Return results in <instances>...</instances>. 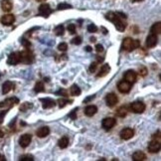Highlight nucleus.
<instances>
[{
  "instance_id": "nucleus-3",
  "label": "nucleus",
  "mask_w": 161,
  "mask_h": 161,
  "mask_svg": "<svg viewBox=\"0 0 161 161\" xmlns=\"http://www.w3.org/2000/svg\"><path fill=\"white\" fill-rule=\"evenodd\" d=\"M148 151L151 153H157L161 148V141H160V131H157V136L155 134L152 136V140L148 143Z\"/></svg>"
},
{
  "instance_id": "nucleus-31",
  "label": "nucleus",
  "mask_w": 161,
  "mask_h": 161,
  "mask_svg": "<svg viewBox=\"0 0 161 161\" xmlns=\"http://www.w3.org/2000/svg\"><path fill=\"white\" fill-rule=\"evenodd\" d=\"M70 103H72V100L66 99H60L58 100V103H59V107H66L68 103L70 104Z\"/></svg>"
},
{
  "instance_id": "nucleus-42",
  "label": "nucleus",
  "mask_w": 161,
  "mask_h": 161,
  "mask_svg": "<svg viewBox=\"0 0 161 161\" xmlns=\"http://www.w3.org/2000/svg\"><path fill=\"white\" fill-rule=\"evenodd\" d=\"M95 51L98 52V53H102V52L103 51V45H100V44H98V45L95 46Z\"/></svg>"
},
{
  "instance_id": "nucleus-12",
  "label": "nucleus",
  "mask_w": 161,
  "mask_h": 161,
  "mask_svg": "<svg viewBox=\"0 0 161 161\" xmlns=\"http://www.w3.org/2000/svg\"><path fill=\"white\" fill-rule=\"evenodd\" d=\"M136 79H137V75L132 70H128L126 73L124 74V80H126V82H128L131 84L136 82Z\"/></svg>"
},
{
  "instance_id": "nucleus-35",
  "label": "nucleus",
  "mask_w": 161,
  "mask_h": 161,
  "mask_svg": "<svg viewBox=\"0 0 161 161\" xmlns=\"http://www.w3.org/2000/svg\"><path fill=\"white\" fill-rule=\"evenodd\" d=\"M77 110H78V107L74 108V110L69 114V118L72 119H77Z\"/></svg>"
},
{
  "instance_id": "nucleus-21",
  "label": "nucleus",
  "mask_w": 161,
  "mask_h": 161,
  "mask_svg": "<svg viewBox=\"0 0 161 161\" xmlns=\"http://www.w3.org/2000/svg\"><path fill=\"white\" fill-rule=\"evenodd\" d=\"M40 100L43 103V108H51L56 106V102L51 99H41Z\"/></svg>"
},
{
  "instance_id": "nucleus-37",
  "label": "nucleus",
  "mask_w": 161,
  "mask_h": 161,
  "mask_svg": "<svg viewBox=\"0 0 161 161\" xmlns=\"http://www.w3.org/2000/svg\"><path fill=\"white\" fill-rule=\"evenodd\" d=\"M21 43H22V45L25 47V48H29L31 46V43L29 42V40H27L25 38H22L21 39Z\"/></svg>"
},
{
  "instance_id": "nucleus-46",
  "label": "nucleus",
  "mask_w": 161,
  "mask_h": 161,
  "mask_svg": "<svg viewBox=\"0 0 161 161\" xmlns=\"http://www.w3.org/2000/svg\"><path fill=\"white\" fill-rule=\"evenodd\" d=\"M116 14H118L120 18H124V19L126 18V15H125V14H123V13H122V12H116Z\"/></svg>"
},
{
  "instance_id": "nucleus-13",
  "label": "nucleus",
  "mask_w": 161,
  "mask_h": 161,
  "mask_svg": "<svg viewBox=\"0 0 161 161\" xmlns=\"http://www.w3.org/2000/svg\"><path fill=\"white\" fill-rule=\"evenodd\" d=\"M31 140H32V136L30 134H28V133L23 134L21 137H20V139H19L20 146L23 147V148L29 146V144L31 143Z\"/></svg>"
},
{
  "instance_id": "nucleus-15",
  "label": "nucleus",
  "mask_w": 161,
  "mask_h": 161,
  "mask_svg": "<svg viewBox=\"0 0 161 161\" xmlns=\"http://www.w3.org/2000/svg\"><path fill=\"white\" fill-rule=\"evenodd\" d=\"M157 35H154V34H150L148 37L146 38V46L148 48H153L157 45Z\"/></svg>"
},
{
  "instance_id": "nucleus-18",
  "label": "nucleus",
  "mask_w": 161,
  "mask_h": 161,
  "mask_svg": "<svg viewBox=\"0 0 161 161\" xmlns=\"http://www.w3.org/2000/svg\"><path fill=\"white\" fill-rule=\"evenodd\" d=\"M110 67L108 64H103V65L102 66V68H100L99 72L98 73V75H96V77L98 78H102V77H106V76L110 73Z\"/></svg>"
},
{
  "instance_id": "nucleus-43",
  "label": "nucleus",
  "mask_w": 161,
  "mask_h": 161,
  "mask_svg": "<svg viewBox=\"0 0 161 161\" xmlns=\"http://www.w3.org/2000/svg\"><path fill=\"white\" fill-rule=\"evenodd\" d=\"M6 114H7V110H3V111L0 112V124L3 122V118H4V116H5Z\"/></svg>"
},
{
  "instance_id": "nucleus-10",
  "label": "nucleus",
  "mask_w": 161,
  "mask_h": 161,
  "mask_svg": "<svg viewBox=\"0 0 161 161\" xmlns=\"http://www.w3.org/2000/svg\"><path fill=\"white\" fill-rule=\"evenodd\" d=\"M118 88L120 92H122V94H127V92H129L131 90V84L126 82V80H122V82L118 83Z\"/></svg>"
},
{
  "instance_id": "nucleus-7",
  "label": "nucleus",
  "mask_w": 161,
  "mask_h": 161,
  "mask_svg": "<svg viewBox=\"0 0 161 161\" xmlns=\"http://www.w3.org/2000/svg\"><path fill=\"white\" fill-rule=\"evenodd\" d=\"M52 13V9L49 4L43 3L39 7V14L43 16V17H49Z\"/></svg>"
},
{
  "instance_id": "nucleus-17",
  "label": "nucleus",
  "mask_w": 161,
  "mask_h": 161,
  "mask_svg": "<svg viewBox=\"0 0 161 161\" xmlns=\"http://www.w3.org/2000/svg\"><path fill=\"white\" fill-rule=\"evenodd\" d=\"M49 133H50V128L48 126H42L36 131V134H37V136L40 138L46 137V136L49 135Z\"/></svg>"
},
{
  "instance_id": "nucleus-8",
  "label": "nucleus",
  "mask_w": 161,
  "mask_h": 161,
  "mask_svg": "<svg viewBox=\"0 0 161 161\" xmlns=\"http://www.w3.org/2000/svg\"><path fill=\"white\" fill-rule=\"evenodd\" d=\"M115 123H116L115 118H106L103 119L102 125H103V127L106 130H110L115 125Z\"/></svg>"
},
{
  "instance_id": "nucleus-19",
  "label": "nucleus",
  "mask_w": 161,
  "mask_h": 161,
  "mask_svg": "<svg viewBox=\"0 0 161 161\" xmlns=\"http://www.w3.org/2000/svg\"><path fill=\"white\" fill-rule=\"evenodd\" d=\"M1 8L4 12H10L13 8V3H12L11 0H2Z\"/></svg>"
},
{
  "instance_id": "nucleus-45",
  "label": "nucleus",
  "mask_w": 161,
  "mask_h": 161,
  "mask_svg": "<svg viewBox=\"0 0 161 161\" xmlns=\"http://www.w3.org/2000/svg\"><path fill=\"white\" fill-rule=\"evenodd\" d=\"M56 94H62L64 96H67V92H66V91H65V90H60L58 92H56Z\"/></svg>"
},
{
  "instance_id": "nucleus-50",
  "label": "nucleus",
  "mask_w": 161,
  "mask_h": 161,
  "mask_svg": "<svg viewBox=\"0 0 161 161\" xmlns=\"http://www.w3.org/2000/svg\"><path fill=\"white\" fill-rule=\"evenodd\" d=\"M90 40H91V42H95V37H92Z\"/></svg>"
},
{
  "instance_id": "nucleus-4",
  "label": "nucleus",
  "mask_w": 161,
  "mask_h": 161,
  "mask_svg": "<svg viewBox=\"0 0 161 161\" xmlns=\"http://www.w3.org/2000/svg\"><path fill=\"white\" fill-rule=\"evenodd\" d=\"M33 61H34V55L31 51L25 50L20 52V62L21 63L29 65V64L33 63Z\"/></svg>"
},
{
  "instance_id": "nucleus-2",
  "label": "nucleus",
  "mask_w": 161,
  "mask_h": 161,
  "mask_svg": "<svg viewBox=\"0 0 161 161\" xmlns=\"http://www.w3.org/2000/svg\"><path fill=\"white\" fill-rule=\"evenodd\" d=\"M140 46V42L139 40H134V39H131V38H125L122 41V50L126 51V52H131L135 50L136 48H139Z\"/></svg>"
},
{
  "instance_id": "nucleus-22",
  "label": "nucleus",
  "mask_w": 161,
  "mask_h": 161,
  "mask_svg": "<svg viewBox=\"0 0 161 161\" xmlns=\"http://www.w3.org/2000/svg\"><path fill=\"white\" fill-rule=\"evenodd\" d=\"M98 112V107L95 106H88L84 108V114L87 116H92Z\"/></svg>"
},
{
  "instance_id": "nucleus-40",
  "label": "nucleus",
  "mask_w": 161,
  "mask_h": 161,
  "mask_svg": "<svg viewBox=\"0 0 161 161\" xmlns=\"http://www.w3.org/2000/svg\"><path fill=\"white\" fill-rule=\"evenodd\" d=\"M96 68H98V63H96V62L92 63L91 66H90V72H91V73H94V72H95Z\"/></svg>"
},
{
  "instance_id": "nucleus-41",
  "label": "nucleus",
  "mask_w": 161,
  "mask_h": 161,
  "mask_svg": "<svg viewBox=\"0 0 161 161\" xmlns=\"http://www.w3.org/2000/svg\"><path fill=\"white\" fill-rule=\"evenodd\" d=\"M139 75L142 76V77L146 76L147 75V69H146V68H144V67L140 68V69H139Z\"/></svg>"
},
{
  "instance_id": "nucleus-49",
  "label": "nucleus",
  "mask_w": 161,
  "mask_h": 161,
  "mask_svg": "<svg viewBox=\"0 0 161 161\" xmlns=\"http://www.w3.org/2000/svg\"><path fill=\"white\" fill-rule=\"evenodd\" d=\"M86 51H87V52H91V51H92V48H91L90 46H87V47H86Z\"/></svg>"
},
{
  "instance_id": "nucleus-24",
  "label": "nucleus",
  "mask_w": 161,
  "mask_h": 161,
  "mask_svg": "<svg viewBox=\"0 0 161 161\" xmlns=\"http://www.w3.org/2000/svg\"><path fill=\"white\" fill-rule=\"evenodd\" d=\"M151 34L154 35H159L161 33V23L160 22H156L152 25L151 29H150Z\"/></svg>"
},
{
  "instance_id": "nucleus-5",
  "label": "nucleus",
  "mask_w": 161,
  "mask_h": 161,
  "mask_svg": "<svg viewBox=\"0 0 161 161\" xmlns=\"http://www.w3.org/2000/svg\"><path fill=\"white\" fill-rule=\"evenodd\" d=\"M130 108H131L132 111L135 112V114H142V112L145 110L146 107H145V103H144L137 100V102H134L130 104Z\"/></svg>"
},
{
  "instance_id": "nucleus-9",
  "label": "nucleus",
  "mask_w": 161,
  "mask_h": 161,
  "mask_svg": "<svg viewBox=\"0 0 161 161\" xmlns=\"http://www.w3.org/2000/svg\"><path fill=\"white\" fill-rule=\"evenodd\" d=\"M118 102V96H116L114 92H110V94H107V96H106V103H107V106L110 107H114L116 103Z\"/></svg>"
},
{
  "instance_id": "nucleus-39",
  "label": "nucleus",
  "mask_w": 161,
  "mask_h": 161,
  "mask_svg": "<svg viewBox=\"0 0 161 161\" xmlns=\"http://www.w3.org/2000/svg\"><path fill=\"white\" fill-rule=\"evenodd\" d=\"M72 43H73L74 45H80V44H82V38L77 36V37L72 40Z\"/></svg>"
},
{
  "instance_id": "nucleus-6",
  "label": "nucleus",
  "mask_w": 161,
  "mask_h": 161,
  "mask_svg": "<svg viewBox=\"0 0 161 161\" xmlns=\"http://www.w3.org/2000/svg\"><path fill=\"white\" fill-rule=\"evenodd\" d=\"M120 138L123 139V140H128L133 137L134 135V130L132 129L130 127H126V128H123V129L120 131Z\"/></svg>"
},
{
  "instance_id": "nucleus-47",
  "label": "nucleus",
  "mask_w": 161,
  "mask_h": 161,
  "mask_svg": "<svg viewBox=\"0 0 161 161\" xmlns=\"http://www.w3.org/2000/svg\"><path fill=\"white\" fill-rule=\"evenodd\" d=\"M95 99V95H91L90 98H88V99H86L84 100V103H88V102H90V100H92V99Z\"/></svg>"
},
{
  "instance_id": "nucleus-11",
  "label": "nucleus",
  "mask_w": 161,
  "mask_h": 161,
  "mask_svg": "<svg viewBox=\"0 0 161 161\" xmlns=\"http://www.w3.org/2000/svg\"><path fill=\"white\" fill-rule=\"evenodd\" d=\"M18 63H20V52H14L9 55L7 60L8 65H17Z\"/></svg>"
},
{
  "instance_id": "nucleus-27",
  "label": "nucleus",
  "mask_w": 161,
  "mask_h": 161,
  "mask_svg": "<svg viewBox=\"0 0 161 161\" xmlns=\"http://www.w3.org/2000/svg\"><path fill=\"white\" fill-rule=\"evenodd\" d=\"M127 114V107H120L116 110V115L120 118H124Z\"/></svg>"
},
{
  "instance_id": "nucleus-20",
  "label": "nucleus",
  "mask_w": 161,
  "mask_h": 161,
  "mask_svg": "<svg viewBox=\"0 0 161 161\" xmlns=\"http://www.w3.org/2000/svg\"><path fill=\"white\" fill-rule=\"evenodd\" d=\"M146 159V154L142 151H135L133 154H132V160L134 161H144Z\"/></svg>"
},
{
  "instance_id": "nucleus-23",
  "label": "nucleus",
  "mask_w": 161,
  "mask_h": 161,
  "mask_svg": "<svg viewBox=\"0 0 161 161\" xmlns=\"http://www.w3.org/2000/svg\"><path fill=\"white\" fill-rule=\"evenodd\" d=\"M13 87H14V84L12 83V82H10V80H6L5 83L3 84V86H2V92L4 95H6V94H8L12 88H13Z\"/></svg>"
},
{
  "instance_id": "nucleus-48",
  "label": "nucleus",
  "mask_w": 161,
  "mask_h": 161,
  "mask_svg": "<svg viewBox=\"0 0 161 161\" xmlns=\"http://www.w3.org/2000/svg\"><path fill=\"white\" fill-rule=\"evenodd\" d=\"M0 161H6L5 156H3V155H0Z\"/></svg>"
},
{
  "instance_id": "nucleus-33",
  "label": "nucleus",
  "mask_w": 161,
  "mask_h": 161,
  "mask_svg": "<svg viewBox=\"0 0 161 161\" xmlns=\"http://www.w3.org/2000/svg\"><path fill=\"white\" fill-rule=\"evenodd\" d=\"M88 31L90 32V33H95V32L98 31V27H96L95 24H90V25L88 26Z\"/></svg>"
},
{
  "instance_id": "nucleus-38",
  "label": "nucleus",
  "mask_w": 161,
  "mask_h": 161,
  "mask_svg": "<svg viewBox=\"0 0 161 161\" xmlns=\"http://www.w3.org/2000/svg\"><path fill=\"white\" fill-rule=\"evenodd\" d=\"M58 49L60 50V51H62V52H66L67 51V49H68V45L66 43H61L60 45L58 46Z\"/></svg>"
},
{
  "instance_id": "nucleus-14",
  "label": "nucleus",
  "mask_w": 161,
  "mask_h": 161,
  "mask_svg": "<svg viewBox=\"0 0 161 161\" xmlns=\"http://www.w3.org/2000/svg\"><path fill=\"white\" fill-rule=\"evenodd\" d=\"M15 21V16L13 14H6L2 16L1 18V23L5 26H10L14 23Z\"/></svg>"
},
{
  "instance_id": "nucleus-26",
  "label": "nucleus",
  "mask_w": 161,
  "mask_h": 161,
  "mask_svg": "<svg viewBox=\"0 0 161 161\" xmlns=\"http://www.w3.org/2000/svg\"><path fill=\"white\" fill-rule=\"evenodd\" d=\"M70 92L72 95L74 96H78L80 95V92H82V91H80V88L77 86V84H73V86L71 87L70 88Z\"/></svg>"
},
{
  "instance_id": "nucleus-1",
  "label": "nucleus",
  "mask_w": 161,
  "mask_h": 161,
  "mask_svg": "<svg viewBox=\"0 0 161 161\" xmlns=\"http://www.w3.org/2000/svg\"><path fill=\"white\" fill-rule=\"evenodd\" d=\"M106 18L114 24L116 30H118L119 32H123L125 30V27H126L125 23H124L122 20V18L116 13H114V12H108V13H107Z\"/></svg>"
},
{
  "instance_id": "nucleus-52",
  "label": "nucleus",
  "mask_w": 161,
  "mask_h": 161,
  "mask_svg": "<svg viewBox=\"0 0 161 161\" xmlns=\"http://www.w3.org/2000/svg\"><path fill=\"white\" fill-rule=\"evenodd\" d=\"M134 1H142V0H134Z\"/></svg>"
},
{
  "instance_id": "nucleus-30",
  "label": "nucleus",
  "mask_w": 161,
  "mask_h": 161,
  "mask_svg": "<svg viewBox=\"0 0 161 161\" xmlns=\"http://www.w3.org/2000/svg\"><path fill=\"white\" fill-rule=\"evenodd\" d=\"M33 107V104L31 103H24L21 104V107H20V110L21 111H27L28 110H30Z\"/></svg>"
},
{
  "instance_id": "nucleus-29",
  "label": "nucleus",
  "mask_w": 161,
  "mask_h": 161,
  "mask_svg": "<svg viewBox=\"0 0 161 161\" xmlns=\"http://www.w3.org/2000/svg\"><path fill=\"white\" fill-rule=\"evenodd\" d=\"M34 91L36 92H42L45 91V88H44V84L42 82H38L37 84H35V88H34Z\"/></svg>"
},
{
  "instance_id": "nucleus-16",
  "label": "nucleus",
  "mask_w": 161,
  "mask_h": 161,
  "mask_svg": "<svg viewBox=\"0 0 161 161\" xmlns=\"http://www.w3.org/2000/svg\"><path fill=\"white\" fill-rule=\"evenodd\" d=\"M18 103H19V99L17 98H10V99H5L2 103H0V107H7L8 108H9V107H12L14 104Z\"/></svg>"
},
{
  "instance_id": "nucleus-28",
  "label": "nucleus",
  "mask_w": 161,
  "mask_h": 161,
  "mask_svg": "<svg viewBox=\"0 0 161 161\" xmlns=\"http://www.w3.org/2000/svg\"><path fill=\"white\" fill-rule=\"evenodd\" d=\"M54 32L57 36H62V35H64V32H65V28H64L63 25H58L54 29Z\"/></svg>"
},
{
  "instance_id": "nucleus-51",
  "label": "nucleus",
  "mask_w": 161,
  "mask_h": 161,
  "mask_svg": "<svg viewBox=\"0 0 161 161\" xmlns=\"http://www.w3.org/2000/svg\"><path fill=\"white\" fill-rule=\"evenodd\" d=\"M37 1H39V2H43V1H45V0H37Z\"/></svg>"
},
{
  "instance_id": "nucleus-36",
  "label": "nucleus",
  "mask_w": 161,
  "mask_h": 161,
  "mask_svg": "<svg viewBox=\"0 0 161 161\" xmlns=\"http://www.w3.org/2000/svg\"><path fill=\"white\" fill-rule=\"evenodd\" d=\"M68 31L70 32L71 34H75L76 33V25L75 24H69V25H68Z\"/></svg>"
},
{
  "instance_id": "nucleus-25",
  "label": "nucleus",
  "mask_w": 161,
  "mask_h": 161,
  "mask_svg": "<svg viewBox=\"0 0 161 161\" xmlns=\"http://www.w3.org/2000/svg\"><path fill=\"white\" fill-rule=\"evenodd\" d=\"M58 145L60 148H62V149L67 148L68 145H69V138H68L67 136H63V137L58 141Z\"/></svg>"
},
{
  "instance_id": "nucleus-34",
  "label": "nucleus",
  "mask_w": 161,
  "mask_h": 161,
  "mask_svg": "<svg viewBox=\"0 0 161 161\" xmlns=\"http://www.w3.org/2000/svg\"><path fill=\"white\" fill-rule=\"evenodd\" d=\"M20 161H33L34 157L32 155H23L20 157Z\"/></svg>"
},
{
  "instance_id": "nucleus-32",
  "label": "nucleus",
  "mask_w": 161,
  "mask_h": 161,
  "mask_svg": "<svg viewBox=\"0 0 161 161\" xmlns=\"http://www.w3.org/2000/svg\"><path fill=\"white\" fill-rule=\"evenodd\" d=\"M71 8H72V5H70V4L68 3H61L57 6L58 10H66V9H71Z\"/></svg>"
},
{
  "instance_id": "nucleus-44",
  "label": "nucleus",
  "mask_w": 161,
  "mask_h": 161,
  "mask_svg": "<svg viewBox=\"0 0 161 161\" xmlns=\"http://www.w3.org/2000/svg\"><path fill=\"white\" fill-rule=\"evenodd\" d=\"M5 135V129L3 127H0V137H3Z\"/></svg>"
}]
</instances>
